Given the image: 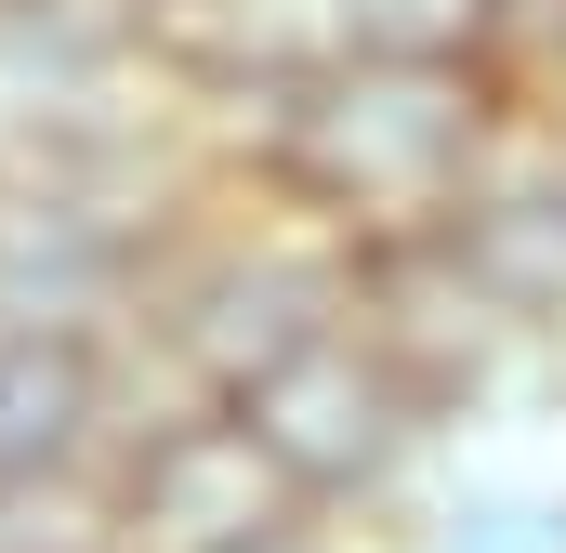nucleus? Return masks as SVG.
Masks as SVG:
<instances>
[{
	"label": "nucleus",
	"mask_w": 566,
	"mask_h": 553,
	"mask_svg": "<svg viewBox=\"0 0 566 553\" xmlns=\"http://www.w3.org/2000/svg\"><path fill=\"white\" fill-rule=\"evenodd\" d=\"M514 80L501 66H434V53H316L264 119L224 133V171L290 211L303 238H329L343 264L382 238L448 225V198L474 185V158L514 133Z\"/></svg>",
	"instance_id": "obj_1"
},
{
	"label": "nucleus",
	"mask_w": 566,
	"mask_h": 553,
	"mask_svg": "<svg viewBox=\"0 0 566 553\" xmlns=\"http://www.w3.org/2000/svg\"><path fill=\"white\" fill-rule=\"evenodd\" d=\"M343 303H356V264L224 171V198L185 211L158 238V264H145L133 369H145V396H251L277 356L343 330Z\"/></svg>",
	"instance_id": "obj_2"
},
{
	"label": "nucleus",
	"mask_w": 566,
	"mask_h": 553,
	"mask_svg": "<svg viewBox=\"0 0 566 553\" xmlns=\"http://www.w3.org/2000/svg\"><path fill=\"white\" fill-rule=\"evenodd\" d=\"M224 409L251 421V448L277 461V488L303 514H343V528H369L382 541V514L422 488V461L448 448V421L422 409V383L343 316V330H316L303 356H277L251 396H224Z\"/></svg>",
	"instance_id": "obj_3"
},
{
	"label": "nucleus",
	"mask_w": 566,
	"mask_h": 553,
	"mask_svg": "<svg viewBox=\"0 0 566 553\" xmlns=\"http://www.w3.org/2000/svg\"><path fill=\"white\" fill-rule=\"evenodd\" d=\"M303 514L277 488V461L251 448V421L224 396H145L119 461H106V528L119 553H238L251 528Z\"/></svg>",
	"instance_id": "obj_4"
},
{
	"label": "nucleus",
	"mask_w": 566,
	"mask_h": 553,
	"mask_svg": "<svg viewBox=\"0 0 566 553\" xmlns=\"http://www.w3.org/2000/svg\"><path fill=\"white\" fill-rule=\"evenodd\" d=\"M434 238L461 251V276H474L514 330L566 343V119L514 106V133L474 158V185L448 198Z\"/></svg>",
	"instance_id": "obj_5"
},
{
	"label": "nucleus",
	"mask_w": 566,
	"mask_h": 553,
	"mask_svg": "<svg viewBox=\"0 0 566 553\" xmlns=\"http://www.w3.org/2000/svg\"><path fill=\"white\" fill-rule=\"evenodd\" d=\"M316 53H343L329 0H145V93L185 106L211 145L264 119Z\"/></svg>",
	"instance_id": "obj_6"
},
{
	"label": "nucleus",
	"mask_w": 566,
	"mask_h": 553,
	"mask_svg": "<svg viewBox=\"0 0 566 553\" xmlns=\"http://www.w3.org/2000/svg\"><path fill=\"white\" fill-rule=\"evenodd\" d=\"M382 553H566V435H448Z\"/></svg>",
	"instance_id": "obj_7"
},
{
	"label": "nucleus",
	"mask_w": 566,
	"mask_h": 553,
	"mask_svg": "<svg viewBox=\"0 0 566 553\" xmlns=\"http://www.w3.org/2000/svg\"><path fill=\"white\" fill-rule=\"evenodd\" d=\"M145 409L133 343L93 330H0V474H106Z\"/></svg>",
	"instance_id": "obj_8"
},
{
	"label": "nucleus",
	"mask_w": 566,
	"mask_h": 553,
	"mask_svg": "<svg viewBox=\"0 0 566 553\" xmlns=\"http://www.w3.org/2000/svg\"><path fill=\"white\" fill-rule=\"evenodd\" d=\"M145 93V0H0V119Z\"/></svg>",
	"instance_id": "obj_9"
},
{
	"label": "nucleus",
	"mask_w": 566,
	"mask_h": 553,
	"mask_svg": "<svg viewBox=\"0 0 566 553\" xmlns=\"http://www.w3.org/2000/svg\"><path fill=\"white\" fill-rule=\"evenodd\" d=\"M343 53H434V66H501L514 80V0H329Z\"/></svg>",
	"instance_id": "obj_10"
},
{
	"label": "nucleus",
	"mask_w": 566,
	"mask_h": 553,
	"mask_svg": "<svg viewBox=\"0 0 566 553\" xmlns=\"http://www.w3.org/2000/svg\"><path fill=\"white\" fill-rule=\"evenodd\" d=\"M0 553H119L106 474H0Z\"/></svg>",
	"instance_id": "obj_11"
},
{
	"label": "nucleus",
	"mask_w": 566,
	"mask_h": 553,
	"mask_svg": "<svg viewBox=\"0 0 566 553\" xmlns=\"http://www.w3.org/2000/svg\"><path fill=\"white\" fill-rule=\"evenodd\" d=\"M238 553H382L369 528H343V514H277V528H251Z\"/></svg>",
	"instance_id": "obj_12"
},
{
	"label": "nucleus",
	"mask_w": 566,
	"mask_h": 553,
	"mask_svg": "<svg viewBox=\"0 0 566 553\" xmlns=\"http://www.w3.org/2000/svg\"><path fill=\"white\" fill-rule=\"evenodd\" d=\"M527 106H541V119H566V40H554V66L527 80Z\"/></svg>",
	"instance_id": "obj_13"
}]
</instances>
